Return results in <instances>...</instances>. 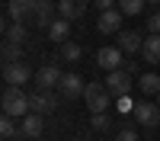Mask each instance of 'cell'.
<instances>
[{
    "label": "cell",
    "mask_w": 160,
    "mask_h": 141,
    "mask_svg": "<svg viewBox=\"0 0 160 141\" xmlns=\"http://www.w3.org/2000/svg\"><path fill=\"white\" fill-rule=\"evenodd\" d=\"M7 42H13V45H22L26 38H29V32H26V26L22 23H7Z\"/></svg>",
    "instance_id": "20"
},
{
    "label": "cell",
    "mask_w": 160,
    "mask_h": 141,
    "mask_svg": "<svg viewBox=\"0 0 160 141\" xmlns=\"http://www.w3.org/2000/svg\"><path fill=\"white\" fill-rule=\"evenodd\" d=\"M83 103H87V109H90L93 115H96V112H106V109H109L112 93H109V87H106V83H87Z\"/></svg>",
    "instance_id": "2"
},
{
    "label": "cell",
    "mask_w": 160,
    "mask_h": 141,
    "mask_svg": "<svg viewBox=\"0 0 160 141\" xmlns=\"http://www.w3.org/2000/svg\"><path fill=\"white\" fill-rule=\"evenodd\" d=\"M90 125L96 132H112V115L109 112H96V115H90Z\"/></svg>",
    "instance_id": "23"
},
{
    "label": "cell",
    "mask_w": 160,
    "mask_h": 141,
    "mask_svg": "<svg viewBox=\"0 0 160 141\" xmlns=\"http://www.w3.org/2000/svg\"><path fill=\"white\" fill-rule=\"evenodd\" d=\"M141 58L148 61V64H160V35H148V38H144Z\"/></svg>",
    "instance_id": "18"
},
{
    "label": "cell",
    "mask_w": 160,
    "mask_h": 141,
    "mask_svg": "<svg viewBox=\"0 0 160 141\" xmlns=\"http://www.w3.org/2000/svg\"><path fill=\"white\" fill-rule=\"evenodd\" d=\"M148 3H157V7H160V0H148Z\"/></svg>",
    "instance_id": "28"
},
{
    "label": "cell",
    "mask_w": 160,
    "mask_h": 141,
    "mask_svg": "<svg viewBox=\"0 0 160 141\" xmlns=\"http://www.w3.org/2000/svg\"><path fill=\"white\" fill-rule=\"evenodd\" d=\"M55 106H58V99L51 96L48 90H32V93H29V112L48 115V112H55Z\"/></svg>",
    "instance_id": "10"
},
{
    "label": "cell",
    "mask_w": 160,
    "mask_h": 141,
    "mask_svg": "<svg viewBox=\"0 0 160 141\" xmlns=\"http://www.w3.org/2000/svg\"><path fill=\"white\" fill-rule=\"evenodd\" d=\"M61 80H64V74H61V68H58V61H48V64H42V68L35 71V90H58L61 87Z\"/></svg>",
    "instance_id": "4"
},
{
    "label": "cell",
    "mask_w": 160,
    "mask_h": 141,
    "mask_svg": "<svg viewBox=\"0 0 160 141\" xmlns=\"http://www.w3.org/2000/svg\"><path fill=\"white\" fill-rule=\"evenodd\" d=\"M55 3H58V0H55Z\"/></svg>",
    "instance_id": "30"
},
{
    "label": "cell",
    "mask_w": 160,
    "mask_h": 141,
    "mask_svg": "<svg viewBox=\"0 0 160 141\" xmlns=\"http://www.w3.org/2000/svg\"><path fill=\"white\" fill-rule=\"evenodd\" d=\"M55 19H58V3L55 0H38L35 10H32V16H29V23L38 26V29H48Z\"/></svg>",
    "instance_id": "7"
},
{
    "label": "cell",
    "mask_w": 160,
    "mask_h": 141,
    "mask_svg": "<svg viewBox=\"0 0 160 141\" xmlns=\"http://www.w3.org/2000/svg\"><path fill=\"white\" fill-rule=\"evenodd\" d=\"M131 115H135V122L144 125V128H157L160 125V106H157V99H138Z\"/></svg>",
    "instance_id": "5"
},
{
    "label": "cell",
    "mask_w": 160,
    "mask_h": 141,
    "mask_svg": "<svg viewBox=\"0 0 160 141\" xmlns=\"http://www.w3.org/2000/svg\"><path fill=\"white\" fill-rule=\"evenodd\" d=\"M3 115H13L19 122L29 115V93L22 87H7L3 90Z\"/></svg>",
    "instance_id": "1"
},
{
    "label": "cell",
    "mask_w": 160,
    "mask_h": 141,
    "mask_svg": "<svg viewBox=\"0 0 160 141\" xmlns=\"http://www.w3.org/2000/svg\"><path fill=\"white\" fill-rule=\"evenodd\" d=\"M115 38H118L115 45L122 48V55H138V51L144 48V35H141L138 29H122Z\"/></svg>",
    "instance_id": "11"
},
{
    "label": "cell",
    "mask_w": 160,
    "mask_h": 141,
    "mask_svg": "<svg viewBox=\"0 0 160 141\" xmlns=\"http://www.w3.org/2000/svg\"><path fill=\"white\" fill-rule=\"evenodd\" d=\"M122 16H125L122 10H106V13H99V16H96V32L99 35H118V32H122Z\"/></svg>",
    "instance_id": "9"
},
{
    "label": "cell",
    "mask_w": 160,
    "mask_h": 141,
    "mask_svg": "<svg viewBox=\"0 0 160 141\" xmlns=\"http://www.w3.org/2000/svg\"><path fill=\"white\" fill-rule=\"evenodd\" d=\"M148 35H160V13L148 16Z\"/></svg>",
    "instance_id": "25"
},
{
    "label": "cell",
    "mask_w": 160,
    "mask_h": 141,
    "mask_svg": "<svg viewBox=\"0 0 160 141\" xmlns=\"http://www.w3.org/2000/svg\"><path fill=\"white\" fill-rule=\"evenodd\" d=\"M96 68H102L106 74H112V71H122V48L118 45H106L96 51Z\"/></svg>",
    "instance_id": "8"
},
{
    "label": "cell",
    "mask_w": 160,
    "mask_h": 141,
    "mask_svg": "<svg viewBox=\"0 0 160 141\" xmlns=\"http://www.w3.org/2000/svg\"><path fill=\"white\" fill-rule=\"evenodd\" d=\"M0 135H3V141L19 138V125H16V119H13V115H3V119H0Z\"/></svg>",
    "instance_id": "21"
},
{
    "label": "cell",
    "mask_w": 160,
    "mask_h": 141,
    "mask_svg": "<svg viewBox=\"0 0 160 141\" xmlns=\"http://www.w3.org/2000/svg\"><path fill=\"white\" fill-rule=\"evenodd\" d=\"M45 32H48V38H51L55 45H64V42H71V23H68V19H61V16H58L55 23H51Z\"/></svg>",
    "instance_id": "17"
},
{
    "label": "cell",
    "mask_w": 160,
    "mask_h": 141,
    "mask_svg": "<svg viewBox=\"0 0 160 141\" xmlns=\"http://www.w3.org/2000/svg\"><path fill=\"white\" fill-rule=\"evenodd\" d=\"M144 3H148V0H118L115 10H122L125 16H138V13L144 10Z\"/></svg>",
    "instance_id": "22"
},
{
    "label": "cell",
    "mask_w": 160,
    "mask_h": 141,
    "mask_svg": "<svg viewBox=\"0 0 160 141\" xmlns=\"http://www.w3.org/2000/svg\"><path fill=\"white\" fill-rule=\"evenodd\" d=\"M19 48H22V45H13V42H3V58H7V61H19Z\"/></svg>",
    "instance_id": "24"
},
{
    "label": "cell",
    "mask_w": 160,
    "mask_h": 141,
    "mask_svg": "<svg viewBox=\"0 0 160 141\" xmlns=\"http://www.w3.org/2000/svg\"><path fill=\"white\" fill-rule=\"evenodd\" d=\"M58 93H61L64 99H77V96H83V93H87V83L80 80L77 74H64V80H61V87H58Z\"/></svg>",
    "instance_id": "15"
},
{
    "label": "cell",
    "mask_w": 160,
    "mask_h": 141,
    "mask_svg": "<svg viewBox=\"0 0 160 141\" xmlns=\"http://www.w3.org/2000/svg\"><path fill=\"white\" fill-rule=\"evenodd\" d=\"M135 90H141V93L148 96V99H151V96L157 99V96H160V77H157V74H151V71H144V74L138 77Z\"/></svg>",
    "instance_id": "16"
},
{
    "label": "cell",
    "mask_w": 160,
    "mask_h": 141,
    "mask_svg": "<svg viewBox=\"0 0 160 141\" xmlns=\"http://www.w3.org/2000/svg\"><path fill=\"white\" fill-rule=\"evenodd\" d=\"M157 106H160V96H157Z\"/></svg>",
    "instance_id": "29"
},
{
    "label": "cell",
    "mask_w": 160,
    "mask_h": 141,
    "mask_svg": "<svg viewBox=\"0 0 160 141\" xmlns=\"http://www.w3.org/2000/svg\"><path fill=\"white\" fill-rule=\"evenodd\" d=\"M32 77H35L32 68L22 58L19 61H3V80H7V87H26Z\"/></svg>",
    "instance_id": "3"
},
{
    "label": "cell",
    "mask_w": 160,
    "mask_h": 141,
    "mask_svg": "<svg viewBox=\"0 0 160 141\" xmlns=\"http://www.w3.org/2000/svg\"><path fill=\"white\" fill-rule=\"evenodd\" d=\"M141 141H144V138H141Z\"/></svg>",
    "instance_id": "31"
},
{
    "label": "cell",
    "mask_w": 160,
    "mask_h": 141,
    "mask_svg": "<svg viewBox=\"0 0 160 141\" xmlns=\"http://www.w3.org/2000/svg\"><path fill=\"white\" fill-rule=\"evenodd\" d=\"M80 55H83V48H80L77 42H64V45H58L55 61H80Z\"/></svg>",
    "instance_id": "19"
},
{
    "label": "cell",
    "mask_w": 160,
    "mask_h": 141,
    "mask_svg": "<svg viewBox=\"0 0 160 141\" xmlns=\"http://www.w3.org/2000/svg\"><path fill=\"white\" fill-rule=\"evenodd\" d=\"M115 141H141V138H138V132H135V128H122V132L115 135Z\"/></svg>",
    "instance_id": "26"
},
{
    "label": "cell",
    "mask_w": 160,
    "mask_h": 141,
    "mask_svg": "<svg viewBox=\"0 0 160 141\" xmlns=\"http://www.w3.org/2000/svg\"><path fill=\"white\" fill-rule=\"evenodd\" d=\"M35 3H38V0H7V16H10V23H29Z\"/></svg>",
    "instance_id": "12"
},
{
    "label": "cell",
    "mask_w": 160,
    "mask_h": 141,
    "mask_svg": "<svg viewBox=\"0 0 160 141\" xmlns=\"http://www.w3.org/2000/svg\"><path fill=\"white\" fill-rule=\"evenodd\" d=\"M93 3H96V10H99V13H106V10H115V7H118L115 0H93Z\"/></svg>",
    "instance_id": "27"
},
{
    "label": "cell",
    "mask_w": 160,
    "mask_h": 141,
    "mask_svg": "<svg viewBox=\"0 0 160 141\" xmlns=\"http://www.w3.org/2000/svg\"><path fill=\"white\" fill-rule=\"evenodd\" d=\"M87 3H90V0H58V16L74 23V19H80L87 13Z\"/></svg>",
    "instance_id": "14"
},
{
    "label": "cell",
    "mask_w": 160,
    "mask_h": 141,
    "mask_svg": "<svg viewBox=\"0 0 160 141\" xmlns=\"http://www.w3.org/2000/svg\"><path fill=\"white\" fill-rule=\"evenodd\" d=\"M42 132H45V115H35V112H29L26 119L19 122V138H29V141H35V138H42Z\"/></svg>",
    "instance_id": "13"
},
{
    "label": "cell",
    "mask_w": 160,
    "mask_h": 141,
    "mask_svg": "<svg viewBox=\"0 0 160 141\" xmlns=\"http://www.w3.org/2000/svg\"><path fill=\"white\" fill-rule=\"evenodd\" d=\"M102 83L109 87V93H112L115 99H122V96H128L131 90H135V80H131L128 71H112V74H106Z\"/></svg>",
    "instance_id": "6"
}]
</instances>
